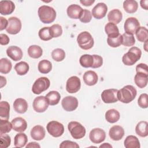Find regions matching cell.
I'll return each instance as SVG.
<instances>
[{
	"label": "cell",
	"mask_w": 148,
	"mask_h": 148,
	"mask_svg": "<svg viewBox=\"0 0 148 148\" xmlns=\"http://www.w3.org/2000/svg\"><path fill=\"white\" fill-rule=\"evenodd\" d=\"M137 91L132 85H127L118 90L117 97L119 101L124 103H128L136 97Z\"/></svg>",
	"instance_id": "1"
},
{
	"label": "cell",
	"mask_w": 148,
	"mask_h": 148,
	"mask_svg": "<svg viewBox=\"0 0 148 148\" xmlns=\"http://www.w3.org/2000/svg\"><path fill=\"white\" fill-rule=\"evenodd\" d=\"M38 14L40 21L45 24L53 23L56 17V12L52 7L43 5L39 8Z\"/></svg>",
	"instance_id": "2"
},
{
	"label": "cell",
	"mask_w": 148,
	"mask_h": 148,
	"mask_svg": "<svg viewBox=\"0 0 148 148\" xmlns=\"http://www.w3.org/2000/svg\"><path fill=\"white\" fill-rule=\"evenodd\" d=\"M141 50L137 47H132L122 57L123 64L127 66L134 65L141 57Z\"/></svg>",
	"instance_id": "3"
},
{
	"label": "cell",
	"mask_w": 148,
	"mask_h": 148,
	"mask_svg": "<svg viewBox=\"0 0 148 148\" xmlns=\"http://www.w3.org/2000/svg\"><path fill=\"white\" fill-rule=\"evenodd\" d=\"M77 42L79 47L83 50L91 49L94 44L93 38L87 31L80 32L77 37Z\"/></svg>",
	"instance_id": "4"
},
{
	"label": "cell",
	"mask_w": 148,
	"mask_h": 148,
	"mask_svg": "<svg viewBox=\"0 0 148 148\" xmlns=\"http://www.w3.org/2000/svg\"><path fill=\"white\" fill-rule=\"evenodd\" d=\"M68 130L73 138L79 139L83 138L86 135V128L77 121H71L68 125Z\"/></svg>",
	"instance_id": "5"
},
{
	"label": "cell",
	"mask_w": 148,
	"mask_h": 148,
	"mask_svg": "<svg viewBox=\"0 0 148 148\" xmlns=\"http://www.w3.org/2000/svg\"><path fill=\"white\" fill-rule=\"evenodd\" d=\"M50 85V80L46 77H40L34 82L32 91L35 94H40L41 92L47 90Z\"/></svg>",
	"instance_id": "6"
},
{
	"label": "cell",
	"mask_w": 148,
	"mask_h": 148,
	"mask_svg": "<svg viewBox=\"0 0 148 148\" xmlns=\"http://www.w3.org/2000/svg\"><path fill=\"white\" fill-rule=\"evenodd\" d=\"M46 129L49 134L55 138L61 136L64 132V127L62 124L54 120L48 123Z\"/></svg>",
	"instance_id": "7"
},
{
	"label": "cell",
	"mask_w": 148,
	"mask_h": 148,
	"mask_svg": "<svg viewBox=\"0 0 148 148\" xmlns=\"http://www.w3.org/2000/svg\"><path fill=\"white\" fill-rule=\"evenodd\" d=\"M21 29V22L16 17H11L8 19V24L6 28L8 33L12 35L18 34Z\"/></svg>",
	"instance_id": "8"
},
{
	"label": "cell",
	"mask_w": 148,
	"mask_h": 148,
	"mask_svg": "<svg viewBox=\"0 0 148 148\" xmlns=\"http://www.w3.org/2000/svg\"><path fill=\"white\" fill-rule=\"evenodd\" d=\"M49 102L44 96H39L36 97L32 103L34 110L38 113H42L45 112L49 107Z\"/></svg>",
	"instance_id": "9"
},
{
	"label": "cell",
	"mask_w": 148,
	"mask_h": 148,
	"mask_svg": "<svg viewBox=\"0 0 148 148\" xmlns=\"http://www.w3.org/2000/svg\"><path fill=\"white\" fill-rule=\"evenodd\" d=\"M139 27L140 24L138 19L132 17L127 18L124 24V28L125 33L131 35L135 34L136 31Z\"/></svg>",
	"instance_id": "10"
},
{
	"label": "cell",
	"mask_w": 148,
	"mask_h": 148,
	"mask_svg": "<svg viewBox=\"0 0 148 148\" xmlns=\"http://www.w3.org/2000/svg\"><path fill=\"white\" fill-rule=\"evenodd\" d=\"M117 92L118 90L116 88H110L103 90L101 94L102 100L105 103H111L117 102Z\"/></svg>",
	"instance_id": "11"
},
{
	"label": "cell",
	"mask_w": 148,
	"mask_h": 148,
	"mask_svg": "<svg viewBox=\"0 0 148 148\" xmlns=\"http://www.w3.org/2000/svg\"><path fill=\"white\" fill-rule=\"evenodd\" d=\"M80 87L81 82L77 76H71L66 81V90L69 93L77 92L80 90Z\"/></svg>",
	"instance_id": "12"
},
{
	"label": "cell",
	"mask_w": 148,
	"mask_h": 148,
	"mask_svg": "<svg viewBox=\"0 0 148 148\" xmlns=\"http://www.w3.org/2000/svg\"><path fill=\"white\" fill-rule=\"evenodd\" d=\"M63 109L67 112L75 110L78 106V100L73 96H66L61 101Z\"/></svg>",
	"instance_id": "13"
},
{
	"label": "cell",
	"mask_w": 148,
	"mask_h": 148,
	"mask_svg": "<svg viewBox=\"0 0 148 148\" xmlns=\"http://www.w3.org/2000/svg\"><path fill=\"white\" fill-rule=\"evenodd\" d=\"M89 138L94 143H100L105 140L106 138V134L102 129L95 128L90 131L89 134Z\"/></svg>",
	"instance_id": "14"
},
{
	"label": "cell",
	"mask_w": 148,
	"mask_h": 148,
	"mask_svg": "<svg viewBox=\"0 0 148 148\" xmlns=\"http://www.w3.org/2000/svg\"><path fill=\"white\" fill-rule=\"evenodd\" d=\"M107 11V5L103 2H100L97 3L93 8L92 9L91 14L96 19H101L106 16Z\"/></svg>",
	"instance_id": "15"
},
{
	"label": "cell",
	"mask_w": 148,
	"mask_h": 148,
	"mask_svg": "<svg viewBox=\"0 0 148 148\" xmlns=\"http://www.w3.org/2000/svg\"><path fill=\"white\" fill-rule=\"evenodd\" d=\"M6 54L8 57L14 61L20 60L23 56L21 49L16 46H9L6 50Z\"/></svg>",
	"instance_id": "16"
},
{
	"label": "cell",
	"mask_w": 148,
	"mask_h": 148,
	"mask_svg": "<svg viewBox=\"0 0 148 148\" xmlns=\"http://www.w3.org/2000/svg\"><path fill=\"white\" fill-rule=\"evenodd\" d=\"M109 135L113 140H120L124 135V130L120 125H113L110 128Z\"/></svg>",
	"instance_id": "17"
},
{
	"label": "cell",
	"mask_w": 148,
	"mask_h": 148,
	"mask_svg": "<svg viewBox=\"0 0 148 148\" xmlns=\"http://www.w3.org/2000/svg\"><path fill=\"white\" fill-rule=\"evenodd\" d=\"M11 123L13 129L15 131L18 132H23L25 131L27 128V121L24 119L20 117L13 119Z\"/></svg>",
	"instance_id": "18"
},
{
	"label": "cell",
	"mask_w": 148,
	"mask_h": 148,
	"mask_svg": "<svg viewBox=\"0 0 148 148\" xmlns=\"http://www.w3.org/2000/svg\"><path fill=\"white\" fill-rule=\"evenodd\" d=\"M14 3L11 1H0V13L2 15H8L14 10Z\"/></svg>",
	"instance_id": "19"
},
{
	"label": "cell",
	"mask_w": 148,
	"mask_h": 148,
	"mask_svg": "<svg viewBox=\"0 0 148 148\" xmlns=\"http://www.w3.org/2000/svg\"><path fill=\"white\" fill-rule=\"evenodd\" d=\"M45 130L44 127L40 125L34 126L31 131L30 134L31 138L36 140H41L45 136Z\"/></svg>",
	"instance_id": "20"
},
{
	"label": "cell",
	"mask_w": 148,
	"mask_h": 148,
	"mask_svg": "<svg viewBox=\"0 0 148 148\" xmlns=\"http://www.w3.org/2000/svg\"><path fill=\"white\" fill-rule=\"evenodd\" d=\"M83 10L82 7L78 5L72 4L69 5L66 10V13L71 18L79 19Z\"/></svg>",
	"instance_id": "21"
},
{
	"label": "cell",
	"mask_w": 148,
	"mask_h": 148,
	"mask_svg": "<svg viewBox=\"0 0 148 148\" xmlns=\"http://www.w3.org/2000/svg\"><path fill=\"white\" fill-rule=\"evenodd\" d=\"M83 79L86 84L91 86L97 83L98 77L96 72L92 71H88L84 73Z\"/></svg>",
	"instance_id": "22"
},
{
	"label": "cell",
	"mask_w": 148,
	"mask_h": 148,
	"mask_svg": "<svg viewBox=\"0 0 148 148\" xmlns=\"http://www.w3.org/2000/svg\"><path fill=\"white\" fill-rule=\"evenodd\" d=\"M28 103L23 98H17L13 103V108L14 110L18 113L23 114L26 112L28 109Z\"/></svg>",
	"instance_id": "23"
},
{
	"label": "cell",
	"mask_w": 148,
	"mask_h": 148,
	"mask_svg": "<svg viewBox=\"0 0 148 148\" xmlns=\"http://www.w3.org/2000/svg\"><path fill=\"white\" fill-rule=\"evenodd\" d=\"M123 18V14L120 10L115 9L110 10L108 14V19L110 23L115 24L119 23Z\"/></svg>",
	"instance_id": "24"
},
{
	"label": "cell",
	"mask_w": 148,
	"mask_h": 148,
	"mask_svg": "<svg viewBox=\"0 0 148 148\" xmlns=\"http://www.w3.org/2000/svg\"><path fill=\"white\" fill-rule=\"evenodd\" d=\"M148 80V74L137 72L134 77V81L136 85L140 88H144L147 86Z\"/></svg>",
	"instance_id": "25"
},
{
	"label": "cell",
	"mask_w": 148,
	"mask_h": 148,
	"mask_svg": "<svg viewBox=\"0 0 148 148\" xmlns=\"http://www.w3.org/2000/svg\"><path fill=\"white\" fill-rule=\"evenodd\" d=\"M105 31L108 38H114L120 35L118 27L113 23L109 22L105 25Z\"/></svg>",
	"instance_id": "26"
},
{
	"label": "cell",
	"mask_w": 148,
	"mask_h": 148,
	"mask_svg": "<svg viewBox=\"0 0 148 148\" xmlns=\"http://www.w3.org/2000/svg\"><path fill=\"white\" fill-rule=\"evenodd\" d=\"M135 132L140 137H146L148 135V123L146 121H139L135 127Z\"/></svg>",
	"instance_id": "27"
},
{
	"label": "cell",
	"mask_w": 148,
	"mask_h": 148,
	"mask_svg": "<svg viewBox=\"0 0 148 148\" xmlns=\"http://www.w3.org/2000/svg\"><path fill=\"white\" fill-rule=\"evenodd\" d=\"M124 146L126 148H139L140 142L138 138L134 135H129L124 140Z\"/></svg>",
	"instance_id": "28"
},
{
	"label": "cell",
	"mask_w": 148,
	"mask_h": 148,
	"mask_svg": "<svg viewBox=\"0 0 148 148\" xmlns=\"http://www.w3.org/2000/svg\"><path fill=\"white\" fill-rule=\"evenodd\" d=\"M45 97L49 102V104L51 106L57 105L61 98L60 93L57 91H51L49 92Z\"/></svg>",
	"instance_id": "29"
},
{
	"label": "cell",
	"mask_w": 148,
	"mask_h": 148,
	"mask_svg": "<svg viewBox=\"0 0 148 148\" xmlns=\"http://www.w3.org/2000/svg\"><path fill=\"white\" fill-rule=\"evenodd\" d=\"M120 113L114 109H111L105 113V119L110 123H114L120 119Z\"/></svg>",
	"instance_id": "30"
},
{
	"label": "cell",
	"mask_w": 148,
	"mask_h": 148,
	"mask_svg": "<svg viewBox=\"0 0 148 148\" xmlns=\"http://www.w3.org/2000/svg\"><path fill=\"white\" fill-rule=\"evenodd\" d=\"M123 8L128 13H134L138 8V2L135 0H126L123 2Z\"/></svg>",
	"instance_id": "31"
},
{
	"label": "cell",
	"mask_w": 148,
	"mask_h": 148,
	"mask_svg": "<svg viewBox=\"0 0 148 148\" xmlns=\"http://www.w3.org/2000/svg\"><path fill=\"white\" fill-rule=\"evenodd\" d=\"M28 142V138L24 133H18L14 138V145L16 147H23Z\"/></svg>",
	"instance_id": "32"
},
{
	"label": "cell",
	"mask_w": 148,
	"mask_h": 148,
	"mask_svg": "<svg viewBox=\"0 0 148 148\" xmlns=\"http://www.w3.org/2000/svg\"><path fill=\"white\" fill-rule=\"evenodd\" d=\"M28 54L32 58H38L43 54L42 49L38 45H31L28 49Z\"/></svg>",
	"instance_id": "33"
},
{
	"label": "cell",
	"mask_w": 148,
	"mask_h": 148,
	"mask_svg": "<svg viewBox=\"0 0 148 148\" xmlns=\"http://www.w3.org/2000/svg\"><path fill=\"white\" fill-rule=\"evenodd\" d=\"M38 71L43 73L46 74L49 73L52 69V65L50 61L47 60H41L38 65Z\"/></svg>",
	"instance_id": "34"
},
{
	"label": "cell",
	"mask_w": 148,
	"mask_h": 148,
	"mask_svg": "<svg viewBox=\"0 0 148 148\" xmlns=\"http://www.w3.org/2000/svg\"><path fill=\"white\" fill-rule=\"evenodd\" d=\"M79 62L82 66L84 68L92 67L94 63V57L92 55L84 54L79 59Z\"/></svg>",
	"instance_id": "35"
},
{
	"label": "cell",
	"mask_w": 148,
	"mask_h": 148,
	"mask_svg": "<svg viewBox=\"0 0 148 148\" xmlns=\"http://www.w3.org/2000/svg\"><path fill=\"white\" fill-rule=\"evenodd\" d=\"M29 65L25 61H20L17 63L14 66V69L18 75L22 76L25 75L29 71Z\"/></svg>",
	"instance_id": "36"
},
{
	"label": "cell",
	"mask_w": 148,
	"mask_h": 148,
	"mask_svg": "<svg viewBox=\"0 0 148 148\" xmlns=\"http://www.w3.org/2000/svg\"><path fill=\"white\" fill-rule=\"evenodd\" d=\"M10 105L6 101H1L0 102V116L1 119L8 120L9 118Z\"/></svg>",
	"instance_id": "37"
},
{
	"label": "cell",
	"mask_w": 148,
	"mask_h": 148,
	"mask_svg": "<svg viewBox=\"0 0 148 148\" xmlns=\"http://www.w3.org/2000/svg\"><path fill=\"white\" fill-rule=\"evenodd\" d=\"M12 64L10 60L6 58H2L0 60V72L2 73L7 74L12 69Z\"/></svg>",
	"instance_id": "38"
},
{
	"label": "cell",
	"mask_w": 148,
	"mask_h": 148,
	"mask_svg": "<svg viewBox=\"0 0 148 148\" xmlns=\"http://www.w3.org/2000/svg\"><path fill=\"white\" fill-rule=\"evenodd\" d=\"M137 39L140 42H145L148 39V31L145 27H139L135 32Z\"/></svg>",
	"instance_id": "39"
},
{
	"label": "cell",
	"mask_w": 148,
	"mask_h": 148,
	"mask_svg": "<svg viewBox=\"0 0 148 148\" xmlns=\"http://www.w3.org/2000/svg\"><path fill=\"white\" fill-rule=\"evenodd\" d=\"M12 127V123H10L8 120L1 119L0 121V135L9 132Z\"/></svg>",
	"instance_id": "40"
},
{
	"label": "cell",
	"mask_w": 148,
	"mask_h": 148,
	"mask_svg": "<svg viewBox=\"0 0 148 148\" xmlns=\"http://www.w3.org/2000/svg\"><path fill=\"white\" fill-rule=\"evenodd\" d=\"M51 57L54 61L57 62H60L64 60L65 57V51L62 49H56L51 52Z\"/></svg>",
	"instance_id": "41"
},
{
	"label": "cell",
	"mask_w": 148,
	"mask_h": 148,
	"mask_svg": "<svg viewBox=\"0 0 148 148\" xmlns=\"http://www.w3.org/2000/svg\"><path fill=\"white\" fill-rule=\"evenodd\" d=\"M135 43V39L133 35L124 33L122 35V45L125 46H132Z\"/></svg>",
	"instance_id": "42"
},
{
	"label": "cell",
	"mask_w": 148,
	"mask_h": 148,
	"mask_svg": "<svg viewBox=\"0 0 148 148\" xmlns=\"http://www.w3.org/2000/svg\"><path fill=\"white\" fill-rule=\"evenodd\" d=\"M50 27H45L42 28L38 32V35L39 38L44 41L49 40L52 39V37L50 34Z\"/></svg>",
	"instance_id": "43"
},
{
	"label": "cell",
	"mask_w": 148,
	"mask_h": 148,
	"mask_svg": "<svg viewBox=\"0 0 148 148\" xmlns=\"http://www.w3.org/2000/svg\"><path fill=\"white\" fill-rule=\"evenodd\" d=\"M50 34L53 38H57L60 36L62 34V27L59 24H53L50 27Z\"/></svg>",
	"instance_id": "44"
},
{
	"label": "cell",
	"mask_w": 148,
	"mask_h": 148,
	"mask_svg": "<svg viewBox=\"0 0 148 148\" xmlns=\"http://www.w3.org/2000/svg\"><path fill=\"white\" fill-rule=\"evenodd\" d=\"M108 44L112 47H117L122 45V35L120 34L119 36L114 38H107Z\"/></svg>",
	"instance_id": "45"
},
{
	"label": "cell",
	"mask_w": 148,
	"mask_h": 148,
	"mask_svg": "<svg viewBox=\"0 0 148 148\" xmlns=\"http://www.w3.org/2000/svg\"><path fill=\"white\" fill-rule=\"evenodd\" d=\"M91 18L92 14L91 12L87 9H83L79 19L83 23H87L91 20Z\"/></svg>",
	"instance_id": "46"
},
{
	"label": "cell",
	"mask_w": 148,
	"mask_h": 148,
	"mask_svg": "<svg viewBox=\"0 0 148 148\" xmlns=\"http://www.w3.org/2000/svg\"><path fill=\"white\" fill-rule=\"evenodd\" d=\"M0 147L1 148H7L10 145L11 139L9 135L8 134H1L0 138Z\"/></svg>",
	"instance_id": "47"
},
{
	"label": "cell",
	"mask_w": 148,
	"mask_h": 148,
	"mask_svg": "<svg viewBox=\"0 0 148 148\" xmlns=\"http://www.w3.org/2000/svg\"><path fill=\"white\" fill-rule=\"evenodd\" d=\"M147 98H148V95L147 94L143 93L140 94L138 99V104L139 106L143 109L147 108L148 106Z\"/></svg>",
	"instance_id": "48"
},
{
	"label": "cell",
	"mask_w": 148,
	"mask_h": 148,
	"mask_svg": "<svg viewBox=\"0 0 148 148\" xmlns=\"http://www.w3.org/2000/svg\"><path fill=\"white\" fill-rule=\"evenodd\" d=\"M60 147L62 148H79V146L75 142L71 140H64L60 145Z\"/></svg>",
	"instance_id": "49"
},
{
	"label": "cell",
	"mask_w": 148,
	"mask_h": 148,
	"mask_svg": "<svg viewBox=\"0 0 148 148\" xmlns=\"http://www.w3.org/2000/svg\"><path fill=\"white\" fill-rule=\"evenodd\" d=\"M92 56L94 57V63L91 68H98L101 67L103 64L102 57L99 55H96V54H94Z\"/></svg>",
	"instance_id": "50"
},
{
	"label": "cell",
	"mask_w": 148,
	"mask_h": 148,
	"mask_svg": "<svg viewBox=\"0 0 148 148\" xmlns=\"http://www.w3.org/2000/svg\"><path fill=\"white\" fill-rule=\"evenodd\" d=\"M136 72L143 73L145 74H148V67L147 64L140 63L136 65Z\"/></svg>",
	"instance_id": "51"
},
{
	"label": "cell",
	"mask_w": 148,
	"mask_h": 148,
	"mask_svg": "<svg viewBox=\"0 0 148 148\" xmlns=\"http://www.w3.org/2000/svg\"><path fill=\"white\" fill-rule=\"evenodd\" d=\"M0 43L1 45H6L9 43V38L8 36L4 34H0Z\"/></svg>",
	"instance_id": "52"
},
{
	"label": "cell",
	"mask_w": 148,
	"mask_h": 148,
	"mask_svg": "<svg viewBox=\"0 0 148 148\" xmlns=\"http://www.w3.org/2000/svg\"><path fill=\"white\" fill-rule=\"evenodd\" d=\"M0 21H1V27H0V30L2 31L4 29H6L8 24V20H7L5 18L3 17H0Z\"/></svg>",
	"instance_id": "53"
},
{
	"label": "cell",
	"mask_w": 148,
	"mask_h": 148,
	"mask_svg": "<svg viewBox=\"0 0 148 148\" xmlns=\"http://www.w3.org/2000/svg\"><path fill=\"white\" fill-rule=\"evenodd\" d=\"M80 3L85 6H91L93 3H94V0H80Z\"/></svg>",
	"instance_id": "54"
},
{
	"label": "cell",
	"mask_w": 148,
	"mask_h": 148,
	"mask_svg": "<svg viewBox=\"0 0 148 148\" xmlns=\"http://www.w3.org/2000/svg\"><path fill=\"white\" fill-rule=\"evenodd\" d=\"M140 4L143 9L145 10L148 9V0H142L140 2Z\"/></svg>",
	"instance_id": "55"
},
{
	"label": "cell",
	"mask_w": 148,
	"mask_h": 148,
	"mask_svg": "<svg viewBox=\"0 0 148 148\" xmlns=\"http://www.w3.org/2000/svg\"><path fill=\"white\" fill-rule=\"evenodd\" d=\"M26 147L28 148V147H40V145L36 143V142H30L29 143L27 146H26Z\"/></svg>",
	"instance_id": "56"
},
{
	"label": "cell",
	"mask_w": 148,
	"mask_h": 148,
	"mask_svg": "<svg viewBox=\"0 0 148 148\" xmlns=\"http://www.w3.org/2000/svg\"><path fill=\"white\" fill-rule=\"evenodd\" d=\"M6 84V78L2 76H1V88L3 87Z\"/></svg>",
	"instance_id": "57"
},
{
	"label": "cell",
	"mask_w": 148,
	"mask_h": 148,
	"mask_svg": "<svg viewBox=\"0 0 148 148\" xmlns=\"http://www.w3.org/2000/svg\"><path fill=\"white\" fill-rule=\"evenodd\" d=\"M99 147H112V146L108 143H104L99 146Z\"/></svg>",
	"instance_id": "58"
}]
</instances>
